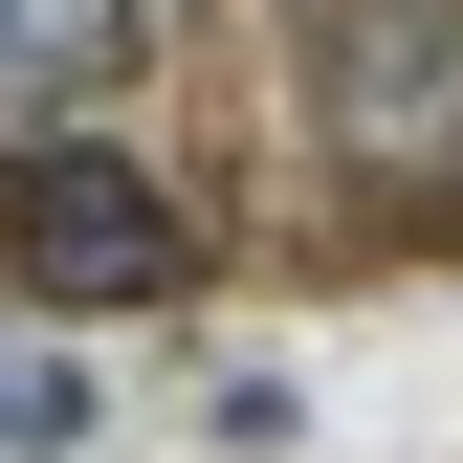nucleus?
Instances as JSON below:
<instances>
[{"label": "nucleus", "instance_id": "1", "mask_svg": "<svg viewBox=\"0 0 463 463\" xmlns=\"http://www.w3.org/2000/svg\"><path fill=\"white\" fill-rule=\"evenodd\" d=\"M177 265H199L177 177H133L110 133H23L0 155V287H23V309H155Z\"/></svg>", "mask_w": 463, "mask_h": 463}, {"label": "nucleus", "instance_id": "2", "mask_svg": "<svg viewBox=\"0 0 463 463\" xmlns=\"http://www.w3.org/2000/svg\"><path fill=\"white\" fill-rule=\"evenodd\" d=\"M309 110L354 177H463V0H309Z\"/></svg>", "mask_w": 463, "mask_h": 463}, {"label": "nucleus", "instance_id": "3", "mask_svg": "<svg viewBox=\"0 0 463 463\" xmlns=\"http://www.w3.org/2000/svg\"><path fill=\"white\" fill-rule=\"evenodd\" d=\"M133 44H155V0H0V155H23V133H89Z\"/></svg>", "mask_w": 463, "mask_h": 463}, {"label": "nucleus", "instance_id": "4", "mask_svg": "<svg viewBox=\"0 0 463 463\" xmlns=\"http://www.w3.org/2000/svg\"><path fill=\"white\" fill-rule=\"evenodd\" d=\"M89 441V375L67 354H0V463H67Z\"/></svg>", "mask_w": 463, "mask_h": 463}]
</instances>
